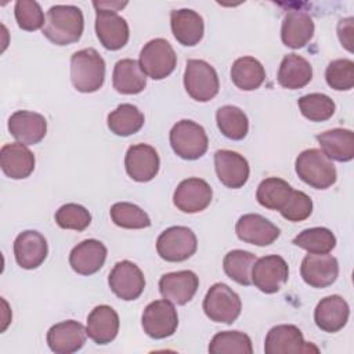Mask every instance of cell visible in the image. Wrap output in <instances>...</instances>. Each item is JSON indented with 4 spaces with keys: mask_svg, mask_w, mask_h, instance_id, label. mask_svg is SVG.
Listing matches in <instances>:
<instances>
[{
    "mask_svg": "<svg viewBox=\"0 0 354 354\" xmlns=\"http://www.w3.org/2000/svg\"><path fill=\"white\" fill-rule=\"evenodd\" d=\"M83 29L84 18L79 7L57 4L47 11L43 35L57 46H68L82 37Z\"/></svg>",
    "mask_w": 354,
    "mask_h": 354,
    "instance_id": "1",
    "label": "cell"
},
{
    "mask_svg": "<svg viewBox=\"0 0 354 354\" xmlns=\"http://www.w3.org/2000/svg\"><path fill=\"white\" fill-rule=\"evenodd\" d=\"M71 80L80 93L100 90L105 80V61L94 48H83L71 57Z\"/></svg>",
    "mask_w": 354,
    "mask_h": 354,
    "instance_id": "2",
    "label": "cell"
},
{
    "mask_svg": "<svg viewBox=\"0 0 354 354\" xmlns=\"http://www.w3.org/2000/svg\"><path fill=\"white\" fill-rule=\"evenodd\" d=\"M296 173L301 181L315 189H326L336 183L337 173L333 162L317 148H310L296 158Z\"/></svg>",
    "mask_w": 354,
    "mask_h": 354,
    "instance_id": "3",
    "label": "cell"
},
{
    "mask_svg": "<svg viewBox=\"0 0 354 354\" xmlns=\"http://www.w3.org/2000/svg\"><path fill=\"white\" fill-rule=\"evenodd\" d=\"M170 145L180 158L185 160H195L205 155L209 140L201 124L194 120L183 119L170 130Z\"/></svg>",
    "mask_w": 354,
    "mask_h": 354,
    "instance_id": "4",
    "label": "cell"
},
{
    "mask_svg": "<svg viewBox=\"0 0 354 354\" xmlns=\"http://www.w3.org/2000/svg\"><path fill=\"white\" fill-rule=\"evenodd\" d=\"M184 87L195 101H210L220 88L216 69L203 59H188L184 72Z\"/></svg>",
    "mask_w": 354,
    "mask_h": 354,
    "instance_id": "5",
    "label": "cell"
},
{
    "mask_svg": "<svg viewBox=\"0 0 354 354\" xmlns=\"http://www.w3.org/2000/svg\"><path fill=\"white\" fill-rule=\"evenodd\" d=\"M239 296L225 283L217 282L210 286L203 299V311L210 321L232 324L241 314Z\"/></svg>",
    "mask_w": 354,
    "mask_h": 354,
    "instance_id": "6",
    "label": "cell"
},
{
    "mask_svg": "<svg viewBox=\"0 0 354 354\" xmlns=\"http://www.w3.org/2000/svg\"><path fill=\"white\" fill-rule=\"evenodd\" d=\"M142 72L153 80L167 77L176 68L177 55L165 39H152L144 44L138 61Z\"/></svg>",
    "mask_w": 354,
    "mask_h": 354,
    "instance_id": "7",
    "label": "cell"
},
{
    "mask_svg": "<svg viewBox=\"0 0 354 354\" xmlns=\"http://www.w3.org/2000/svg\"><path fill=\"white\" fill-rule=\"evenodd\" d=\"M198 248L195 232L184 225H174L165 230L156 239L158 254L171 263L189 259Z\"/></svg>",
    "mask_w": 354,
    "mask_h": 354,
    "instance_id": "8",
    "label": "cell"
},
{
    "mask_svg": "<svg viewBox=\"0 0 354 354\" xmlns=\"http://www.w3.org/2000/svg\"><path fill=\"white\" fill-rule=\"evenodd\" d=\"M144 332L152 339L171 336L178 326L177 311L169 300H155L149 303L141 317Z\"/></svg>",
    "mask_w": 354,
    "mask_h": 354,
    "instance_id": "9",
    "label": "cell"
},
{
    "mask_svg": "<svg viewBox=\"0 0 354 354\" xmlns=\"http://www.w3.org/2000/svg\"><path fill=\"white\" fill-rule=\"evenodd\" d=\"M266 354H297L319 353V348L304 342L301 330L295 325H277L271 328L264 342Z\"/></svg>",
    "mask_w": 354,
    "mask_h": 354,
    "instance_id": "10",
    "label": "cell"
},
{
    "mask_svg": "<svg viewBox=\"0 0 354 354\" xmlns=\"http://www.w3.org/2000/svg\"><path fill=\"white\" fill-rule=\"evenodd\" d=\"M111 290L122 300L130 301L141 296L145 288V278L137 264L129 260L118 261L108 277Z\"/></svg>",
    "mask_w": 354,
    "mask_h": 354,
    "instance_id": "11",
    "label": "cell"
},
{
    "mask_svg": "<svg viewBox=\"0 0 354 354\" xmlns=\"http://www.w3.org/2000/svg\"><path fill=\"white\" fill-rule=\"evenodd\" d=\"M288 263L278 254L264 256L256 260L252 270V283L263 293L278 292L288 281Z\"/></svg>",
    "mask_w": 354,
    "mask_h": 354,
    "instance_id": "12",
    "label": "cell"
},
{
    "mask_svg": "<svg viewBox=\"0 0 354 354\" xmlns=\"http://www.w3.org/2000/svg\"><path fill=\"white\" fill-rule=\"evenodd\" d=\"M95 33L100 43L111 51L124 47L129 41V25L115 10L95 7Z\"/></svg>",
    "mask_w": 354,
    "mask_h": 354,
    "instance_id": "13",
    "label": "cell"
},
{
    "mask_svg": "<svg viewBox=\"0 0 354 354\" xmlns=\"http://www.w3.org/2000/svg\"><path fill=\"white\" fill-rule=\"evenodd\" d=\"M213 198L210 185L198 177L183 180L173 195L174 206L184 213H198L205 210Z\"/></svg>",
    "mask_w": 354,
    "mask_h": 354,
    "instance_id": "14",
    "label": "cell"
},
{
    "mask_svg": "<svg viewBox=\"0 0 354 354\" xmlns=\"http://www.w3.org/2000/svg\"><path fill=\"white\" fill-rule=\"evenodd\" d=\"M300 274L307 285L326 288L336 281L339 263L336 257L328 253H308L301 261Z\"/></svg>",
    "mask_w": 354,
    "mask_h": 354,
    "instance_id": "15",
    "label": "cell"
},
{
    "mask_svg": "<svg viewBox=\"0 0 354 354\" xmlns=\"http://www.w3.org/2000/svg\"><path fill=\"white\" fill-rule=\"evenodd\" d=\"M86 337V328L75 319H68L58 322L48 329L47 344L53 353L72 354L84 346Z\"/></svg>",
    "mask_w": 354,
    "mask_h": 354,
    "instance_id": "16",
    "label": "cell"
},
{
    "mask_svg": "<svg viewBox=\"0 0 354 354\" xmlns=\"http://www.w3.org/2000/svg\"><path fill=\"white\" fill-rule=\"evenodd\" d=\"M235 232L241 241L256 246H268L281 234L275 224L256 213L241 216L235 224Z\"/></svg>",
    "mask_w": 354,
    "mask_h": 354,
    "instance_id": "17",
    "label": "cell"
},
{
    "mask_svg": "<svg viewBox=\"0 0 354 354\" xmlns=\"http://www.w3.org/2000/svg\"><path fill=\"white\" fill-rule=\"evenodd\" d=\"M124 167L134 181H151L159 171V155L148 144L131 145L124 156Z\"/></svg>",
    "mask_w": 354,
    "mask_h": 354,
    "instance_id": "18",
    "label": "cell"
},
{
    "mask_svg": "<svg viewBox=\"0 0 354 354\" xmlns=\"http://www.w3.org/2000/svg\"><path fill=\"white\" fill-rule=\"evenodd\" d=\"M214 169L221 184L232 189L243 187L250 171L248 160L230 149H218L214 153Z\"/></svg>",
    "mask_w": 354,
    "mask_h": 354,
    "instance_id": "19",
    "label": "cell"
},
{
    "mask_svg": "<svg viewBox=\"0 0 354 354\" xmlns=\"http://www.w3.org/2000/svg\"><path fill=\"white\" fill-rule=\"evenodd\" d=\"M198 286L199 279L196 274L189 270L169 272L159 279V290L163 299L177 306L188 303L195 296Z\"/></svg>",
    "mask_w": 354,
    "mask_h": 354,
    "instance_id": "20",
    "label": "cell"
},
{
    "mask_svg": "<svg viewBox=\"0 0 354 354\" xmlns=\"http://www.w3.org/2000/svg\"><path fill=\"white\" fill-rule=\"evenodd\" d=\"M8 131L18 142L35 145L44 138L47 120L37 112L17 111L8 119Z\"/></svg>",
    "mask_w": 354,
    "mask_h": 354,
    "instance_id": "21",
    "label": "cell"
},
{
    "mask_svg": "<svg viewBox=\"0 0 354 354\" xmlns=\"http://www.w3.org/2000/svg\"><path fill=\"white\" fill-rule=\"evenodd\" d=\"M48 253L46 238L33 230L21 232L14 241V256L19 267L33 270L43 264Z\"/></svg>",
    "mask_w": 354,
    "mask_h": 354,
    "instance_id": "22",
    "label": "cell"
},
{
    "mask_svg": "<svg viewBox=\"0 0 354 354\" xmlns=\"http://www.w3.org/2000/svg\"><path fill=\"white\" fill-rule=\"evenodd\" d=\"M350 315L347 301L339 296L332 295L321 299L314 310V321L317 326L328 333H335L343 329Z\"/></svg>",
    "mask_w": 354,
    "mask_h": 354,
    "instance_id": "23",
    "label": "cell"
},
{
    "mask_svg": "<svg viewBox=\"0 0 354 354\" xmlns=\"http://www.w3.org/2000/svg\"><path fill=\"white\" fill-rule=\"evenodd\" d=\"M0 166L10 178H26L35 169V155L22 142L6 144L0 149Z\"/></svg>",
    "mask_w": 354,
    "mask_h": 354,
    "instance_id": "24",
    "label": "cell"
},
{
    "mask_svg": "<svg viewBox=\"0 0 354 354\" xmlns=\"http://www.w3.org/2000/svg\"><path fill=\"white\" fill-rule=\"evenodd\" d=\"M105 259V245L97 239H86L71 250L69 264L72 270L80 275H93L101 270Z\"/></svg>",
    "mask_w": 354,
    "mask_h": 354,
    "instance_id": "25",
    "label": "cell"
},
{
    "mask_svg": "<svg viewBox=\"0 0 354 354\" xmlns=\"http://www.w3.org/2000/svg\"><path fill=\"white\" fill-rule=\"evenodd\" d=\"M314 36V21L306 11L290 10L281 26V39L286 47L301 48Z\"/></svg>",
    "mask_w": 354,
    "mask_h": 354,
    "instance_id": "26",
    "label": "cell"
},
{
    "mask_svg": "<svg viewBox=\"0 0 354 354\" xmlns=\"http://www.w3.org/2000/svg\"><path fill=\"white\" fill-rule=\"evenodd\" d=\"M87 336L97 344L111 343L119 332V315L106 304L97 306L87 317Z\"/></svg>",
    "mask_w": 354,
    "mask_h": 354,
    "instance_id": "27",
    "label": "cell"
},
{
    "mask_svg": "<svg viewBox=\"0 0 354 354\" xmlns=\"http://www.w3.org/2000/svg\"><path fill=\"white\" fill-rule=\"evenodd\" d=\"M170 26L173 36L183 46L198 44L205 32L202 17L191 8L173 10L170 12Z\"/></svg>",
    "mask_w": 354,
    "mask_h": 354,
    "instance_id": "28",
    "label": "cell"
},
{
    "mask_svg": "<svg viewBox=\"0 0 354 354\" xmlns=\"http://www.w3.org/2000/svg\"><path fill=\"white\" fill-rule=\"evenodd\" d=\"M321 151L332 160L348 162L354 158V133L348 129H332L317 136Z\"/></svg>",
    "mask_w": 354,
    "mask_h": 354,
    "instance_id": "29",
    "label": "cell"
},
{
    "mask_svg": "<svg viewBox=\"0 0 354 354\" xmlns=\"http://www.w3.org/2000/svg\"><path fill=\"white\" fill-rule=\"evenodd\" d=\"M112 83L118 93L138 94L147 86V75L142 72L138 61L124 58L115 64Z\"/></svg>",
    "mask_w": 354,
    "mask_h": 354,
    "instance_id": "30",
    "label": "cell"
},
{
    "mask_svg": "<svg viewBox=\"0 0 354 354\" xmlns=\"http://www.w3.org/2000/svg\"><path fill=\"white\" fill-rule=\"evenodd\" d=\"M313 79V66L310 62L295 53L283 57L278 71V83L288 90L304 87Z\"/></svg>",
    "mask_w": 354,
    "mask_h": 354,
    "instance_id": "31",
    "label": "cell"
},
{
    "mask_svg": "<svg viewBox=\"0 0 354 354\" xmlns=\"http://www.w3.org/2000/svg\"><path fill=\"white\" fill-rule=\"evenodd\" d=\"M264 79V66L253 57H241L235 59L231 66V80L241 90H256L263 84Z\"/></svg>",
    "mask_w": 354,
    "mask_h": 354,
    "instance_id": "32",
    "label": "cell"
},
{
    "mask_svg": "<svg viewBox=\"0 0 354 354\" xmlns=\"http://www.w3.org/2000/svg\"><path fill=\"white\" fill-rule=\"evenodd\" d=\"M144 124L142 112L133 104H120L108 115L109 130L120 137L137 133Z\"/></svg>",
    "mask_w": 354,
    "mask_h": 354,
    "instance_id": "33",
    "label": "cell"
},
{
    "mask_svg": "<svg viewBox=\"0 0 354 354\" xmlns=\"http://www.w3.org/2000/svg\"><path fill=\"white\" fill-rule=\"evenodd\" d=\"M293 188L282 178L268 177L263 180L256 191L257 202L270 210H281L289 199Z\"/></svg>",
    "mask_w": 354,
    "mask_h": 354,
    "instance_id": "34",
    "label": "cell"
},
{
    "mask_svg": "<svg viewBox=\"0 0 354 354\" xmlns=\"http://www.w3.org/2000/svg\"><path fill=\"white\" fill-rule=\"evenodd\" d=\"M216 120L218 130L230 140H242L249 130V120L246 113L234 105H224L217 109Z\"/></svg>",
    "mask_w": 354,
    "mask_h": 354,
    "instance_id": "35",
    "label": "cell"
},
{
    "mask_svg": "<svg viewBox=\"0 0 354 354\" xmlns=\"http://www.w3.org/2000/svg\"><path fill=\"white\" fill-rule=\"evenodd\" d=\"M256 256L248 250L235 249L225 254L223 260V268L227 277L239 285L252 283V270L256 263Z\"/></svg>",
    "mask_w": 354,
    "mask_h": 354,
    "instance_id": "36",
    "label": "cell"
},
{
    "mask_svg": "<svg viewBox=\"0 0 354 354\" xmlns=\"http://www.w3.org/2000/svg\"><path fill=\"white\" fill-rule=\"evenodd\" d=\"M209 353L212 354H252L250 337L239 330H224L213 336L209 343Z\"/></svg>",
    "mask_w": 354,
    "mask_h": 354,
    "instance_id": "37",
    "label": "cell"
},
{
    "mask_svg": "<svg viewBox=\"0 0 354 354\" xmlns=\"http://www.w3.org/2000/svg\"><path fill=\"white\" fill-rule=\"evenodd\" d=\"M293 243L308 253H329L336 246V236L325 227H314L299 232Z\"/></svg>",
    "mask_w": 354,
    "mask_h": 354,
    "instance_id": "38",
    "label": "cell"
},
{
    "mask_svg": "<svg viewBox=\"0 0 354 354\" xmlns=\"http://www.w3.org/2000/svg\"><path fill=\"white\" fill-rule=\"evenodd\" d=\"M301 115L311 122H324L333 116L336 105L330 97L322 93H311L297 101Z\"/></svg>",
    "mask_w": 354,
    "mask_h": 354,
    "instance_id": "39",
    "label": "cell"
},
{
    "mask_svg": "<svg viewBox=\"0 0 354 354\" xmlns=\"http://www.w3.org/2000/svg\"><path fill=\"white\" fill-rule=\"evenodd\" d=\"M109 213L112 221L122 228L140 230L151 225V218L148 214L137 205L129 202H118L112 205Z\"/></svg>",
    "mask_w": 354,
    "mask_h": 354,
    "instance_id": "40",
    "label": "cell"
},
{
    "mask_svg": "<svg viewBox=\"0 0 354 354\" xmlns=\"http://www.w3.org/2000/svg\"><path fill=\"white\" fill-rule=\"evenodd\" d=\"M325 79L329 87L337 91H346L354 86V62L347 58L332 61L325 71Z\"/></svg>",
    "mask_w": 354,
    "mask_h": 354,
    "instance_id": "41",
    "label": "cell"
},
{
    "mask_svg": "<svg viewBox=\"0 0 354 354\" xmlns=\"http://www.w3.org/2000/svg\"><path fill=\"white\" fill-rule=\"evenodd\" d=\"M55 223L64 230L83 231L90 225L91 214L82 205L66 203L55 212Z\"/></svg>",
    "mask_w": 354,
    "mask_h": 354,
    "instance_id": "42",
    "label": "cell"
},
{
    "mask_svg": "<svg viewBox=\"0 0 354 354\" xmlns=\"http://www.w3.org/2000/svg\"><path fill=\"white\" fill-rule=\"evenodd\" d=\"M17 24L21 29L33 32L44 26L46 18L39 3L32 0H18L14 6Z\"/></svg>",
    "mask_w": 354,
    "mask_h": 354,
    "instance_id": "43",
    "label": "cell"
},
{
    "mask_svg": "<svg viewBox=\"0 0 354 354\" xmlns=\"http://www.w3.org/2000/svg\"><path fill=\"white\" fill-rule=\"evenodd\" d=\"M279 212L282 217L286 218L288 221H292V223L303 221L307 217H310L313 212V201L307 194L293 189L285 206Z\"/></svg>",
    "mask_w": 354,
    "mask_h": 354,
    "instance_id": "44",
    "label": "cell"
},
{
    "mask_svg": "<svg viewBox=\"0 0 354 354\" xmlns=\"http://www.w3.org/2000/svg\"><path fill=\"white\" fill-rule=\"evenodd\" d=\"M353 18L342 19L337 25V36L342 43L350 53L353 51Z\"/></svg>",
    "mask_w": 354,
    "mask_h": 354,
    "instance_id": "45",
    "label": "cell"
}]
</instances>
